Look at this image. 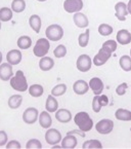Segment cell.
Segmentation results:
<instances>
[{"label": "cell", "mask_w": 131, "mask_h": 149, "mask_svg": "<svg viewBox=\"0 0 131 149\" xmlns=\"http://www.w3.org/2000/svg\"><path fill=\"white\" fill-rule=\"evenodd\" d=\"M49 48H50V43H49V40L47 38H40L37 40L35 46L33 48V53L36 57L38 58H43L49 52Z\"/></svg>", "instance_id": "cell-3"}, {"label": "cell", "mask_w": 131, "mask_h": 149, "mask_svg": "<svg viewBox=\"0 0 131 149\" xmlns=\"http://www.w3.org/2000/svg\"><path fill=\"white\" fill-rule=\"evenodd\" d=\"M130 131H131V129H130Z\"/></svg>", "instance_id": "cell-48"}, {"label": "cell", "mask_w": 131, "mask_h": 149, "mask_svg": "<svg viewBox=\"0 0 131 149\" xmlns=\"http://www.w3.org/2000/svg\"><path fill=\"white\" fill-rule=\"evenodd\" d=\"M88 84H89V88H91L94 95H101V93L103 92V88H105L103 80L101 78H98V77L91 78Z\"/></svg>", "instance_id": "cell-14"}, {"label": "cell", "mask_w": 131, "mask_h": 149, "mask_svg": "<svg viewBox=\"0 0 131 149\" xmlns=\"http://www.w3.org/2000/svg\"><path fill=\"white\" fill-rule=\"evenodd\" d=\"M31 45H32V39L29 36L23 35L18 39V46L21 49H28L31 47Z\"/></svg>", "instance_id": "cell-28"}, {"label": "cell", "mask_w": 131, "mask_h": 149, "mask_svg": "<svg viewBox=\"0 0 131 149\" xmlns=\"http://www.w3.org/2000/svg\"><path fill=\"white\" fill-rule=\"evenodd\" d=\"M45 108L46 111H48L49 113H53L59 109V102L55 99L54 96L52 95H49L46 99V103H45Z\"/></svg>", "instance_id": "cell-22"}, {"label": "cell", "mask_w": 131, "mask_h": 149, "mask_svg": "<svg viewBox=\"0 0 131 149\" xmlns=\"http://www.w3.org/2000/svg\"><path fill=\"white\" fill-rule=\"evenodd\" d=\"M11 9L17 13H23L26 9V2L25 0H13L11 3Z\"/></svg>", "instance_id": "cell-29"}, {"label": "cell", "mask_w": 131, "mask_h": 149, "mask_svg": "<svg viewBox=\"0 0 131 149\" xmlns=\"http://www.w3.org/2000/svg\"><path fill=\"white\" fill-rule=\"evenodd\" d=\"M108 103H109V100H108L107 96H105V95H95V97L92 100V110L95 113H98L103 106L108 105Z\"/></svg>", "instance_id": "cell-11"}, {"label": "cell", "mask_w": 131, "mask_h": 149, "mask_svg": "<svg viewBox=\"0 0 131 149\" xmlns=\"http://www.w3.org/2000/svg\"><path fill=\"white\" fill-rule=\"evenodd\" d=\"M6 148L7 149H21L22 148V145H21V143L19 142V141L17 140H11L9 141V142L6 143Z\"/></svg>", "instance_id": "cell-40"}, {"label": "cell", "mask_w": 131, "mask_h": 149, "mask_svg": "<svg viewBox=\"0 0 131 149\" xmlns=\"http://www.w3.org/2000/svg\"><path fill=\"white\" fill-rule=\"evenodd\" d=\"M121 68L123 69L126 72L131 71V57L130 56H122L120 58V61H119Z\"/></svg>", "instance_id": "cell-31"}, {"label": "cell", "mask_w": 131, "mask_h": 149, "mask_svg": "<svg viewBox=\"0 0 131 149\" xmlns=\"http://www.w3.org/2000/svg\"><path fill=\"white\" fill-rule=\"evenodd\" d=\"M98 33L101 36H109L113 33V27L108 24H101L98 26Z\"/></svg>", "instance_id": "cell-35"}, {"label": "cell", "mask_w": 131, "mask_h": 149, "mask_svg": "<svg viewBox=\"0 0 131 149\" xmlns=\"http://www.w3.org/2000/svg\"><path fill=\"white\" fill-rule=\"evenodd\" d=\"M74 123L82 132H89L93 127V120L85 111L78 112L74 116Z\"/></svg>", "instance_id": "cell-1"}, {"label": "cell", "mask_w": 131, "mask_h": 149, "mask_svg": "<svg viewBox=\"0 0 131 149\" xmlns=\"http://www.w3.org/2000/svg\"><path fill=\"white\" fill-rule=\"evenodd\" d=\"M39 125L43 129H49L52 125V118H51L50 114L48 111H43L39 114Z\"/></svg>", "instance_id": "cell-21"}, {"label": "cell", "mask_w": 131, "mask_h": 149, "mask_svg": "<svg viewBox=\"0 0 131 149\" xmlns=\"http://www.w3.org/2000/svg\"><path fill=\"white\" fill-rule=\"evenodd\" d=\"M77 144H78V140L73 134H67L65 138L61 139V148L73 149L76 148Z\"/></svg>", "instance_id": "cell-18"}, {"label": "cell", "mask_w": 131, "mask_h": 149, "mask_svg": "<svg viewBox=\"0 0 131 149\" xmlns=\"http://www.w3.org/2000/svg\"><path fill=\"white\" fill-rule=\"evenodd\" d=\"M116 39L117 42H119L122 45H127L131 42V33L126 29H122V30L118 31Z\"/></svg>", "instance_id": "cell-20"}, {"label": "cell", "mask_w": 131, "mask_h": 149, "mask_svg": "<svg viewBox=\"0 0 131 149\" xmlns=\"http://www.w3.org/2000/svg\"><path fill=\"white\" fill-rule=\"evenodd\" d=\"M29 25L36 33H39L41 30V18L38 15H32L29 19Z\"/></svg>", "instance_id": "cell-24"}, {"label": "cell", "mask_w": 131, "mask_h": 149, "mask_svg": "<svg viewBox=\"0 0 131 149\" xmlns=\"http://www.w3.org/2000/svg\"><path fill=\"white\" fill-rule=\"evenodd\" d=\"M53 55L55 56V58L57 59H61V58H63L66 55H67V47H66L63 44H59L55 47V49L53 51Z\"/></svg>", "instance_id": "cell-36"}, {"label": "cell", "mask_w": 131, "mask_h": 149, "mask_svg": "<svg viewBox=\"0 0 131 149\" xmlns=\"http://www.w3.org/2000/svg\"><path fill=\"white\" fill-rule=\"evenodd\" d=\"M7 142H8V136H7L6 132L0 131V147L5 146Z\"/></svg>", "instance_id": "cell-41"}, {"label": "cell", "mask_w": 131, "mask_h": 149, "mask_svg": "<svg viewBox=\"0 0 131 149\" xmlns=\"http://www.w3.org/2000/svg\"><path fill=\"white\" fill-rule=\"evenodd\" d=\"M22 102H23V97L21 95H12L8 99L7 104H8V107L10 109H18L22 105Z\"/></svg>", "instance_id": "cell-26"}, {"label": "cell", "mask_w": 131, "mask_h": 149, "mask_svg": "<svg viewBox=\"0 0 131 149\" xmlns=\"http://www.w3.org/2000/svg\"><path fill=\"white\" fill-rule=\"evenodd\" d=\"M127 9H128V13L131 15V0H129L128 4H127Z\"/></svg>", "instance_id": "cell-42"}, {"label": "cell", "mask_w": 131, "mask_h": 149, "mask_svg": "<svg viewBox=\"0 0 131 149\" xmlns=\"http://www.w3.org/2000/svg\"><path fill=\"white\" fill-rule=\"evenodd\" d=\"M89 35H90V30L87 29L84 33L80 34L78 37V43L81 47H86L89 42Z\"/></svg>", "instance_id": "cell-33"}, {"label": "cell", "mask_w": 131, "mask_h": 149, "mask_svg": "<svg viewBox=\"0 0 131 149\" xmlns=\"http://www.w3.org/2000/svg\"><path fill=\"white\" fill-rule=\"evenodd\" d=\"M0 30H1V21H0Z\"/></svg>", "instance_id": "cell-46"}, {"label": "cell", "mask_w": 131, "mask_h": 149, "mask_svg": "<svg viewBox=\"0 0 131 149\" xmlns=\"http://www.w3.org/2000/svg\"><path fill=\"white\" fill-rule=\"evenodd\" d=\"M37 1H39V2H44V1H46V0H37Z\"/></svg>", "instance_id": "cell-45"}, {"label": "cell", "mask_w": 131, "mask_h": 149, "mask_svg": "<svg viewBox=\"0 0 131 149\" xmlns=\"http://www.w3.org/2000/svg\"><path fill=\"white\" fill-rule=\"evenodd\" d=\"M44 88L41 84H32V86L29 88V94L30 96H32L33 98H39L43 95Z\"/></svg>", "instance_id": "cell-27"}, {"label": "cell", "mask_w": 131, "mask_h": 149, "mask_svg": "<svg viewBox=\"0 0 131 149\" xmlns=\"http://www.w3.org/2000/svg\"><path fill=\"white\" fill-rule=\"evenodd\" d=\"M63 8L69 13H79L83 8V1L82 0H65Z\"/></svg>", "instance_id": "cell-9"}, {"label": "cell", "mask_w": 131, "mask_h": 149, "mask_svg": "<svg viewBox=\"0 0 131 149\" xmlns=\"http://www.w3.org/2000/svg\"><path fill=\"white\" fill-rule=\"evenodd\" d=\"M61 132L57 129H47V132L45 133V140L46 143L51 146L53 145L59 144V142H61Z\"/></svg>", "instance_id": "cell-7"}, {"label": "cell", "mask_w": 131, "mask_h": 149, "mask_svg": "<svg viewBox=\"0 0 131 149\" xmlns=\"http://www.w3.org/2000/svg\"><path fill=\"white\" fill-rule=\"evenodd\" d=\"M92 65V61L88 55H81L77 59L76 66L80 72H87L90 70Z\"/></svg>", "instance_id": "cell-10"}, {"label": "cell", "mask_w": 131, "mask_h": 149, "mask_svg": "<svg viewBox=\"0 0 131 149\" xmlns=\"http://www.w3.org/2000/svg\"><path fill=\"white\" fill-rule=\"evenodd\" d=\"M88 90H89V84L83 79H79L73 84V91H74L75 94L79 95V96L85 95L88 92Z\"/></svg>", "instance_id": "cell-15"}, {"label": "cell", "mask_w": 131, "mask_h": 149, "mask_svg": "<svg viewBox=\"0 0 131 149\" xmlns=\"http://www.w3.org/2000/svg\"><path fill=\"white\" fill-rule=\"evenodd\" d=\"M84 149H101L103 148V144L96 139H93V140H88L85 141L82 145Z\"/></svg>", "instance_id": "cell-32"}, {"label": "cell", "mask_w": 131, "mask_h": 149, "mask_svg": "<svg viewBox=\"0 0 131 149\" xmlns=\"http://www.w3.org/2000/svg\"><path fill=\"white\" fill-rule=\"evenodd\" d=\"M13 76L12 65L7 63L0 64V79L3 81H8Z\"/></svg>", "instance_id": "cell-12"}, {"label": "cell", "mask_w": 131, "mask_h": 149, "mask_svg": "<svg viewBox=\"0 0 131 149\" xmlns=\"http://www.w3.org/2000/svg\"><path fill=\"white\" fill-rule=\"evenodd\" d=\"M114 129V121L109 118H103L95 125V130L101 135H108Z\"/></svg>", "instance_id": "cell-5"}, {"label": "cell", "mask_w": 131, "mask_h": 149, "mask_svg": "<svg viewBox=\"0 0 131 149\" xmlns=\"http://www.w3.org/2000/svg\"><path fill=\"white\" fill-rule=\"evenodd\" d=\"M22 58H23L22 53H21V51H19V49H11L6 55L7 62L12 66L20 64L21 61H22Z\"/></svg>", "instance_id": "cell-17"}, {"label": "cell", "mask_w": 131, "mask_h": 149, "mask_svg": "<svg viewBox=\"0 0 131 149\" xmlns=\"http://www.w3.org/2000/svg\"><path fill=\"white\" fill-rule=\"evenodd\" d=\"M54 66V61L50 57H43L39 61V68L42 71H49L53 68Z\"/></svg>", "instance_id": "cell-23"}, {"label": "cell", "mask_w": 131, "mask_h": 149, "mask_svg": "<svg viewBox=\"0 0 131 149\" xmlns=\"http://www.w3.org/2000/svg\"><path fill=\"white\" fill-rule=\"evenodd\" d=\"M55 118H57V121L61 123H68L72 120L73 116L70 110L61 108V109H57L55 111Z\"/></svg>", "instance_id": "cell-13"}, {"label": "cell", "mask_w": 131, "mask_h": 149, "mask_svg": "<svg viewBox=\"0 0 131 149\" xmlns=\"http://www.w3.org/2000/svg\"><path fill=\"white\" fill-rule=\"evenodd\" d=\"M101 47L103 48H107V49H109V51H111L112 53H114V52L117 49V41H115V40H108V41H105L103 43V46Z\"/></svg>", "instance_id": "cell-38"}, {"label": "cell", "mask_w": 131, "mask_h": 149, "mask_svg": "<svg viewBox=\"0 0 131 149\" xmlns=\"http://www.w3.org/2000/svg\"><path fill=\"white\" fill-rule=\"evenodd\" d=\"M73 21H74L75 25H76L78 28H87L88 24H89V21H88L87 17H86L84 13H76L73 17Z\"/></svg>", "instance_id": "cell-19"}, {"label": "cell", "mask_w": 131, "mask_h": 149, "mask_svg": "<svg viewBox=\"0 0 131 149\" xmlns=\"http://www.w3.org/2000/svg\"><path fill=\"white\" fill-rule=\"evenodd\" d=\"M66 92H67V86L65 84H59L51 90V95L54 97H61L66 94Z\"/></svg>", "instance_id": "cell-34"}, {"label": "cell", "mask_w": 131, "mask_h": 149, "mask_svg": "<svg viewBox=\"0 0 131 149\" xmlns=\"http://www.w3.org/2000/svg\"><path fill=\"white\" fill-rule=\"evenodd\" d=\"M115 117L118 120L122 121H130L131 120V111L127 109H123V108H119L115 112Z\"/></svg>", "instance_id": "cell-25"}, {"label": "cell", "mask_w": 131, "mask_h": 149, "mask_svg": "<svg viewBox=\"0 0 131 149\" xmlns=\"http://www.w3.org/2000/svg\"><path fill=\"white\" fill-rule=\"evenodd\" d=\"M12 19V9L8 7L0 8V21L1 22H8Z\"/></svg>", "instance_id": "cell-30"}, {"label": "cell", "mask_w": 131, "mask_h": 149, "mask_svg": "<svg viewBox=\"0 0 131 149\" xmlns=\"http://www.w3.org/2000/svg\"><path fill=\"white\" fill-rule=\"evenodd\" d=\"M27 149H41L42 144L38 139H31L26 144Z\"/></svg>", "instance_id": "cell-37"}, {"label": "cell", "mask_w": 131, "mask_h": 149, "mask_svg": "<svg viewBox=\"0 0 131 149\" xmlns=\"http://www.w3.org/2000/svg\"><path fill=\"white\" fill-rule=\"evenodd\" d=\"M45 34H46V38L49 41H59L63 36V29L59 25L53 24L46 28Z\"/></svg>", "instance_id": "cell-4"}, {"label": "cell", "mask_w": 131, "mask_h": 149, "mask_svg": "<svg viewBox=\"0 0 131 149\" xmlns=\"http://www.w3.org/2000/svg\"><path fill=\"white\" fill-rule=\"evenodd\" d=\"M130 57H131V49H130Z\"/></svg>", "instance_id": "cell-47"}, {"label": "cell", "mask_w": 131, "mask_h": 149, "mask_svg": "<svg viewBox=\"0 0 131 149\" xmlns=\"http://www.w3.org/2000/svg\"><path fill=\"white\" fill-rule=\"evenodd\" d=\"M112 52L109 51V49H107V48H103L101 47L99 51H98V53L96 54L95 56H94L93 58V64L95 66H103V64H105L108 61H109V59L112 57Z\"/></svg>", "instance_id": "cell-6"}, {"label": "cell", "mask_w": 131, "mask_h": 149, "mask_svg": "<svg viewBox=\"0 0 131 149\" xmlns=\"http://www.w3.org/2000/svg\"><path fill=\"white\" fill-rule=\"evenodd\" d=\"M39 118V112L38 109L34 107H29L23 113V120L27 125H33Z\"/></svg>", "instance_id": "cell-8"}, {"label": "cell", "mask_w": 131, "mask_h": 149, "mask_svg": "<svg viewBox=\"0 0 131 149\" xmlns=\"http://www.w3.org/2000/svg\"><path fill=\"white\" fill-rule=\"evenodd\" d=\"M128 15V9L127 5L124 2H118L115 5V15L117 17L119 21H125L126 17Z\"/></svg>", "instance_id": "cell-16"}, {"label": "cell", "mask_w": 131, "mask_h": 149, "mask_svg": "<svg viewBox=\"0 0 131 149\" xmlns=\"http://www.w3.org/2000/svg\"><path fill=\"white\" fill-rule=\"evenodd\" d=\"M1 62H2V53L0 52V64H1Z\"/></svg>", "instance_id": "cell-44"}, {"label": "cell", "mask_w": 131, "mask_h": 149, "mask_svg": "<svg viewBox=\"0 0 131 149\" xmlns=\"http://www.w3.org/2000/svg\"><path fill=\"white\" fill-rule=\"evenodd\" d=\"M127 88H128V86H127L126 82H123V84H119L116 88V94L118 95V96H123V95L126 94Z\"/></svg>", "instance_id": "cell-39"}, {"label": "cell", "mask_w": 131, "mask_h": 149, "mask_svg": "<svg viewBox=\"0 0 131 149\" xmlns=\"http://www.w3.org/2000/svg\"><path fill=\"white\" fill-rule=\"evenodd\" d=\"M59 148H61V146H59V144L53 145V146H52V149H59Z\"/></svg>", "instance_id": "cell-43"}, {"label": "cell", "mask_w": 131, "mask_h": 149, "mask_svg": "<svg viewBox=\"0 0 131 149\" xmlns=\"http://www.w3.org/2000/svg\"><path fill=\"white\" fill-rule=\"evenodd\" d=\"M9 84H10V86L13 88V90L18 91V92H21V93L26 92V91L29 88L28 82H27V78L22 70L17 71V73L10 78Z\"/></svg>", "instance_id": "cell-2"}]
</instances>
